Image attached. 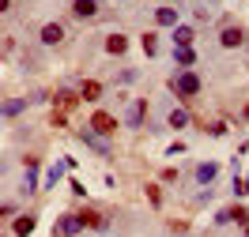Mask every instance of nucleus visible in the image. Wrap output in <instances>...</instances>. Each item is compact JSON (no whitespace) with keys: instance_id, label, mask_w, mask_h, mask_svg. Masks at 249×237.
Listing matches in <instances>:
<instances>
[{"instance_id":"3","label":"nucleus","mask_w":249,"mask_h":237,"mask_svg":"<svg viewBox=\"0 0 249 237\" xmlns=\"http://www.w3.org/2000/svg\"><path fill=\"white\" fill-rule=\"evenodd\" d=\"M219 42H223V49H238L242 42H246V31H242V27H223Z\"/></svg>"},{"instance_id":"8","label":"nucleus","mask_w":249,"mask_h":237,"mask_svg":"<svg viewBox=\"0 0 249 237\" xmlns=\"http://www.w3.org/2000/svg\"><path fill=\"white\" fill-rule=\"evenodd\" d=\"M106 49L113 53V57H121L124 49H128V38H124V34H109V38H106Z\"/></svg>"},{"instance_id":"14","label":"nucleus","mask_w":249,"mask_h":237,"mask_svg":"<svg viewBox=\"0 0 249 237\" xmlns=\"http://www.w3.org/2000/svg\"><path fill=\"white\" fill-rule=\"evenodd\" d=\"M68 166H72V158H64L61 166H53V170H49V177H46V189H53V185L61 181V174H64V170H68Z\"/></svg>"},{"instance_id":"1","label":"nucleus","mask_w":249,"mask_h":237,"mask_svg":"<svg viewBox=\"0 0 249 237\" xmlns=\"http://www.w3.org/2000/svg\"><path fill=\"white\" fill-rule=\"evenodd\" d=\"M170 87H174L181 98H193V95H200V76H196V72H181Z\"/></svg>"},{"instance_id":"12","label":"nucleus","mask_w":249,"mask_h":237,"mask_svg":"<svg viewBox=\"0 0 249 237\" xmlns=\"http://www.w3.org/2000/svg\"><path fill=\"white\" fill-rule=\"evenodd\" d=\"M155 23H159V27H174V23H178V12H174V8H159Z\"/></svg>"},{"instance_id":"17","label":"nucleus","mask_w":249,"mask_h":237,"mask_svg":"<svg viewBox=\"0 0 249 237\" xmlns=\"http://www.w3.org/2000/svg\"><path fill=\"white\" fill-rule=\"evenodd\" d=\"M170 125H174V128H185V125H189V113H185V110H174V113H170Z\"/></svg>"},{"instance_id":"11","label":"nucleus","mask_w":249,"mask_h":237,"mask_svg":"<svg viewBox=\"0 0 249 237\" xmlns=\"http://www.w3.org/2000/svg\"><path fill=\"white\" fill-rule=\"evenodd\" d=\"M215 174H219L215 162H204V166H196V181H200V185H208V181H212Z\"/></svg>"},{"instance_id":"19","label":"nucleus","mask_w":249,"mask_h":237,"mask_svg":"<svg viewBox=\"0 0 249 237\" xmlns=\"http://www.w3.org/2000/svg\"><path fill=\"white\" fill-rule=\"evenodd\" d=\"M19 110H23V102H16V98H8V102H4V117H16Z\"/></svg>"},{"instance_id":"15","label":"nucleus","mask_w":249,"mask_h":237,"mask_svg":"<svg viewBox=\"0 0 249 237\" xmlns=\"http://www.w3.org/2000/svg\"><path fill=\"white\" fill-rule=\"evenodd\" d=\"M174 57H178V64H193V61H196V53H193L189 46H178V53H174Z\"/></svg>"},{"instance_id":"10","label":"nucleus","mask_w":249,"mask_h":237,"mask_svg":"<svg viewBox=\"0 0 249 237\" xmlns=\"http://www.w3.org/2000/svg\"><path fill=\"white\" fill-rule=\"evenodd\" d=\"M79 222H83V226H91V230H106L98 211H79Z\"/></svg>"},{"instance_id":"18","label":"nucleus","mask_w":249,"mask_h":237,"mask_svg":"<svg viewBox=\"0 0 249 237\" xmlns=\"http://www.w3.org/2000/svg\"><path fill=\"white\" fill-rule=\"evenodd\" d=\"M223 219H234V222H249V215H246V207H231Z\"/></svg>"},{"instance_id":"22","label":"nucleus","mask_w":249,"mask_h":237,"mask_svg":"<svg viewBox=\"0 0 249 237\" xmlns=\"http://www.w3.org/2000/svg\"><path fill=\"white\" fill-rule=\"evenodd\" d=\"M246 230H249V222H246Z\"/></svg>"},{"instance_id":"2","label":"nucleus","mask_w":249,"mask_h":237,"mask_svg":"<svg viewBox=\"0 0 249 237\" xmlns=\"http://www.w3.org/2000/svg\"><path fill=\"white\" fill-rule=\"evenodd\" d=\"M113 128H117V121H113L106 110H94V113H91V132H98V136H109Z\"/></svg>"},{"instance_id":"20","label":"nucleus","mask_w":249,"mask_h":237,"mask_svg":"<svg viewBox=\"0 0 249 237\" xmlns=\"http://www.w3.org/2000/svg\"><path fill=\"white\" fill-rule=\"evenodd\" d=\"M72 106H76V98H72V95H57V110H72Z\"/></svg>"},{"instance_id":"6","label":"nucleus","mask_w":249,"mask_h":237,"mask_svg":"<svg viewBox=\"0 0 249 237\" xmlns=\"http://www.w3.org/2000/svg\"><path fill=\"white\" fill-rule=\"evenodd\" d=\"M79 226H83V222H79V215H64V219H61V226H57V234H61V237H72V234L79 230Z\"/></svg>"},{"instance_id":"9","label":"nucleus","mask_w":249,"mask_h":237,"mask_svg":"<svg viewBox=\"0 0 249 237\" xmlns=\"http://www.w3.org/2000/svg\"><path fill=\"white\" fill-rule=\"evenodd\" d=\"M79 95H83V102H98V98H102V83H83V91H79Z\"/></svg>"},{"instance_id":"21","label":"nucleus","mask_w":249,"mask_h":237,"mask_svg":"<svg viewBox=\"0 0 249 237\" xmlns=\"http://www.w3.org/2000/svg\"><path fill=\"white\" fill-rule=\"evenodd\" d=\"M147 200H151V204H162V196H159V185H147Z\"/></svg>"},{"instance_id":"16","label":"nucleus","mask_w":249,"mask_h":237,"mask_svg":"<svg viewBox=\"0 0 249 237\" xmlns=\"http://www.w3.org/2000/svg\"><path fill=\"white\" fill-rule=\"evenodd\" d=\"M174 42H178V46H189V42H193V31H189V27H178V31H174Z\"/></svg>"},{"instance_id":"5","label":"nucleus","mask_w":249,"mask_h":237,"mask_svg":"<svg viewBox=\"0 0 249 237\" xmlns=\"http://www.w3.org/2000/svg\"><path fill=\"white\" fill-rule=\"evenodd\" d=\"M38 38H42V46H57V42L64 38V31L57 27V23H46V27L38 31Z\"/></svg>"},{"instance_id":"7","label":"nucleus","mask_w":249,"mask_h":237,"mask_svg":"<svg viewBox=\"0 0 249 237\" xmlns=\"http://www.w3.org/2000/svg\"><path fill=\"white\" fill-rule=\"evenodd\" d=\"M143 113H147V102H132V106H128V125L140 128L143 125Z\"/></svg>"},{"instance_id":"13","label":"nucleus","mask_w":249,"mask_h":237,"mask_svg":"<svg viewBox=\"0 0 249 237\" xmlns=\"http://www.w3.org/2000/svg\"><path fill=\"white\" fill-rule=\"evenodd\" d=\"M12 230H16V237H27V234L34 230V219H31V215H23V219L12 222Z\"/></svg>"},{"instance_id":"4","label":"nucleus","mask_w":249,"mask_h":237,"mask_svg":"<svg viewBox=\"0 0 249 237\" xmlns=\"http://www.w3.org/2000/svg\"><path fill=\"white\" fill-rule=\"evenodd\" d=\"M72 16L76 19H94L98 16V0H72Z\"/></svg>"}]
</instances>
